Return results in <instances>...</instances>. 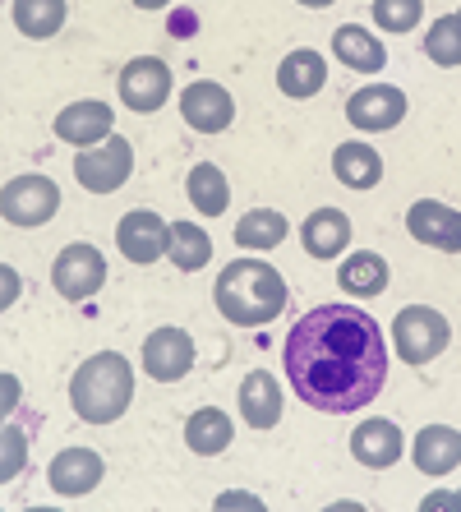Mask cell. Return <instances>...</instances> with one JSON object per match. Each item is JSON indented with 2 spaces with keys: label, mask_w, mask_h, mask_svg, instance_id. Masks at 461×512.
Returning a JSON list of instances; mask_svg holds the SVG:
<instances>
[{
  "label": "cell",
  "mask_w": 461,
  "mask_h": 512,
  "mask_svg": "<svg viewBox=\"0 0 461 512\" xmlns=\"http://www.w3.org/2000/svg\"><path fill=\"white\" fill-rule=\"evenodd\" d=\"M411 457L425 476H448L452 466H461V429L425 425L420 439H415V448H411Z\"/></svg>",
  "instance_id": "obj_18"
},
{
  "label": "cell",
  "mask_w": 461,
  "mask_h": 512,
  "mask_svg": "<svg viewBox=\"0 0 461 512\" xmlns=\"http://www.w3.org/2000/svg\"><path fill=\"white\" fill-rule=\"evenodd\" d=\"M139 10H162V5H171V0H134Z\"/></svg>",
  "instance_id": "obj_34"
},
{
  "label": "cell",
  "mask_w": 461,
  "mask_h": 512,
  "mask_svg": "<svg viewBox=\"0 0 461 512\" xmlns=\"http://www.w3.org/2000/svg\"><path fill=\"white\" fill-rule=\"evenodd\" d=\"M420 0H374V24L383 28V33H411L415 24H420Z\"/></svg>",
  "instance_id": "obj_30"
},
{
  "label": "cell",
  "mask_w": 461,
  "mask_h": 512,
  "mask_svg": "<svg viewBox=\"0 0 461 512\" xmlns=\"http://www.w3.org/2000/svg\"><path fill=\"white\" fill-rule=\"evenodd\" d=\"M5 443H10V453H5V480H14V471H24L28 448H24V434H14V425L5 429Z\"/></svg>",
  "instance_id": "obj_31"
},
{
  "label": "cell",
  "mask_w": 461,
  "mask_h": 512,
  "mask_svg": "<svg viewBox=\"0 0 461 512\" xmlns=\"http://www.w3.org/2000/svg\"><path fill=\"white\" fill-rule=\"evenodd\" d=\"M425 56L434 60V65H461V14H443V19H434L425 33Z\"/></svg>",
  "instance_id": "obj_29"
},
{
  "label": "cell",
  "mask_w": 461,
  "mask_h": 512,
  "mask_svg": "<svg viewBox=\"0 0 461 512\" xmlns=\"http://www.w3.org/2000/svg\"><path fill=\"white\" fill-rule=\"evenodd\" d=\"M60 208V190L47 176H14L5 190H0V213L10 227H42L51 222Z\"/></svg>",
  "instance_id": "obj_6"
},
{
  "label": "cell",
  "mask_w": 461,
  "mask_h": 512,
  "mask_svg": "<svg viewBox=\"0 0 461 512\" xmlns=\"http://www.w3.org/2000/svg\"><path fill=\"white\" fill-rule=\"evenodd\" d=\"M323 84H328V65H323L319 51H309V47L291 51L282 60V70H277V88L286 97H314Z\"/></svg>",
  "instance_id": "obj_22"
},
{
  "label": "cell",
  "mask_w": 461,
  "mask_h": 512,
  "mask_svg": "<svg viewBox=\"0 0 461 512\" xmlns=\"http://www.w3.org/2000/svg\"><path fill=\"white\" fill-rule=\"evenodd\" d=\"M171 93V70L157 56H139L120 70V102L130 111H157Z\"/></svg>",
  "instance_id": "obj_9"
},
{
  "label": "cell",
  "mask_w": 461,
  "mask_h": 512,
  "mask_svg": "<svg viewBox=\"0 0 461 512\" xmlns=\"http://www.w3.org/2000/svg\"><path fill=\"white\" fill-rule=\"evenodd\" d=\"M47 480H51L56 494L79 499V494H88V489L102 485V457H97L93 448H65V453L51 457Z\"/></svg>",
  "instance_id": "obj_15"
},
{
  "label": "cell",
  "mask_w": 461,
  "mask_h": 512,
  "mask_svg": "<svg viewBox=\"0 0 461 512\" xmlns=\"http://www.w3.org/2000/svg\"><path fill=\"white\" fill-rule=\"evenodd\" d=\"M190 203L199 208L203 217H222L226 203H231V185H226V176L213 167V162H199V167L190 171Z\"/></svg>",
  "instance_id": "obj_27"
},
{
  "label": "cell",
  "mask_w": 461,
  "mask_h": 512,
  "mask_svg": "<svg viewBox=\"0 0 461 512\" xmlns=\"http://www.w3.org/2000/svg\"><path fill=\"white\" fill-rule=\"evenodd\" d=\"M286 240V217L272 208H254L236 222V245L240 250H277Z\"/></svg>",
  "instance_id": "obj_26"
},
{
  "label": "cell",
  "mask_w": 461,
  "mask_h": 512,
  "mask_svg": "<svg viewBox=\"0 0 461 512\" xmlns=\"http://www.w3.org/2000/svg\"><path fill=\"white\" fill-rule=\"evenodd\" d=\"M213 300H217V310H222L226 323H236V328H259V323H272L286 310V282L272 263L236 259L217 273Z\"/></svg>",
  "instance_id": "obj_2"
},
{
  "label": "cell",
  "mask_w": 461,
  "mask_h": 512,
  "mask_svg": "<svg viewBox=\"0 0 461 512\" xmlns=\"http://www.w3.org/2000/svg\"><path fill=\"white\" fill-rule=\"evenodd\" d=\"M392 342H397V356L406 365H429L434 356H443L452 342L448 319L429 305H406L397 319H392Z\"/></svg>",
  "instance_id": "obj_4"
},
{
  "label": "cell",
  "mask_w": 461,
  "mask_h": 512,
  "mask_svg": "<svg viewBox=\"0 0 461 512\" xmlns=\"http://www.w3.org/2000/svg\"><path fill=\"white\" fill-rule=\"evenodd\" d=\"M111 125H116V111L107 102H74V107H65L56 116V139L93 148V143L111 139Z\"/></svg>",
  "instance_id": "obj_16"
},
{
  "label": "cell",
  "mask_w": 461,
  "mask_h": 512,
  "mask_svg": "<svg viewBox=\"0 0 461 512\" xmlns=\"http://www.w3.org/2000/svg\"><path fill=\"white\" fill-rule=\"evenodd\" d=\"M425 508H461V494H429Z\"/></svg>",
  "instance_id": "obj_32"
},
{
  "label": "cell",
  "mask_w": 461,
  "mask_h": 512,
  "mask_svg": "<svg viewBox=\"0 0 461 512\" xmlns=\"http://www.w3.org/2000/svg\"><path fill=\"white\" fill-rule=\"evenodd\" d=\"M406 453V439H402V429L392 425V420L374 416L365 420V425L351 434V457L360 466H374V471H383V466H397Z\"/></svg>",
  "instance_id": "obj_14"
},
{
  "label": "cell",
  "mask_w": 461,
  "mask_h": 512,
  "mask_svg": "<svg viewBox=\"0 0 461 512\" xmlns=\"http://www.w3.org/2000/svg\"><path fill=\"white\" fill-rule=\"evenodd\" d=\"M65 24V0H14V28L24 37H56Z\"/></svg>",
  "instance_id": "obj_28"
},
{
  "label": "cell",
  "mask_w": 461,
  "mask_h": 512,
  "mask_svg": "<svg viewBox=\"0 0 461 512\" xmlns=\"http://www.w3.org/2000/svg\"><path fill=\"white\" fill-rule=\"evenodd\" d=\"M332 56L342 60V65H351V70H360V74H379L383 60H388V51H383V42L379 37H369L365 28L342 24L337 33H332Z\"/></svg>",
  "instance_id": "obj_21"
},
{
  "label": "cell",
  "mask_w": 461,
  "mask_h": 512,
  "mask_svg": "<svg viewBox=\"0 0 461 512\" xmlns=\"http://www.w3.org/2000/svg\"><path fill=\"white\" fill-rule=\"evenodd\" d=\"M166 259L176 263L180 273H199L203 263L213 259V240H208V231L194 227V222H171V231H166Z\"/></svg>",
  "instance_id": "obj_23"
},
{
  "label": "cell",
  "mask_w": 461,
  "mask_h": 512,
  "mask_svg": "<svg viewBox=\"0 0 461 512\" xmlns=\"http://www.w3.org/2000/svg\"><path fill=\"white\" fill-rule=\"evenodd\" d=\"M143 370L153 374L157 383H176L194 370V342L190 333H180V328H157L148 333L143 342Z\"/></svg>",
  "instance_id": "obj_11"
},
{
  "label": "cell",
  "mask_w": 461,
  "mask_h": 512,
  "mask_svg": "<svg viewBox=\"0 0 461 512\" xmlns=\"http://www.w3.org/2000/svg\"><path fill=\"white\" fill-rule=\"evenodd\" d=\"M402 116H406V93L392 84H369L346 97V120H351L355 130L379 134V130L402 125Z\"/></svg>",
  "instance_id": "obj_8"
},
{
  "label": "cell",
  "mask_w": 461,
  "mask_h": 512,
  "mask_svg": "<svg viewBox=\"0 0 461 512\" xmlns=\"http://www.w3.org/2000/svg\"><path fill=\"white\" fill-rule=\"evenodd\" d=\"M406 231H411L420 245H434V250H448V254L461 250V213L457 208H448V203H438V199L411 203V213H406Z\"/></svg>",
  "instance_id": "obj_12"
},
{
  "label": "cell",
  "mask_w": 461,
  "mask_h": 512,
  "mask_svg": "<svg viewBox=\"0 0 461 512\" xmlns=\"http://www.w3.org/2000/svg\"><path fill=\"white\" fill-rule=\"evenodd\" d=\"M300 5H309V10H328L332 0H300Z\"/></svg>",
  "instance_id": "obj_35"
},
{
  "label": "cell",
  "mask_w": 461,
  "mask_h": 512,
  "mask_svg": "<svg viewBox=\"0 0 461 512\" xmlns=\"http://www.w3.org/2000/svg\"><path fill=\"white\" fill-rule=\"evenodd\" d=\"M130 167H134V148H130V139H116V134L93 143V148H83V153L74 157V176H79V185L88 194L120 190V185L130 180Z\"/></svg>",
  "instance_id": "obj_5"
},
{
  "label": "cell",
  "mask_w": 461,
  "mask_h": 512,
  "mask_svg": "<svg viewBox=\"0 0 461 512\" xmlns=\"http://www.w3.org/2000/svg\"><path fill=\"white\" fill-rule=\"evenodd\" d=\"M134 402V370L116 351H97L74 370L70 379V406L88 425H111L130 411Z\"/></svg>",
  "instance_id": "obj_3"
},
{
  "label": "cell",
  "mask_w": 461,
  "mask_h": 512,
  "mask_svg": "<svg viewBox=\"0 0 461 512\" xmlns=\"http://www.w3.org/2000/svg\"><path fill=\"white\" fill-rule=\"evenodd\" d=\"M300 240H305V250L314 254V259H337V254L351 245V217L337 213V208H319V213L305 217Z\"/></svg>",
  "instance_id": "obj_19"
},
{
  "label": "cell",
  "mask_w": 461,
  "mask_h": 512,
  "mask_svg": "<svg viewBox=\"0 0 461 512\" xmlns=\"http://www.w3.org/2000/svg\"><path fill=\"white\" fill-rule=\"evenodd\" d=\"M166 222L157 213H148V208H134V213L120 217V227H116V245L120 254L130 263H157L166 254Z\"/></svg>",
  "instance_id": "obj_13"
},
{
  "label": "cell",
  "mask_w": 461,
  "mask_h": 512,
  "mask_svg": "<svg viewBox=\"0 0 461 512\" xmlns=\"http://www.w3.org/2000/svg\"><path fill=\"white\" fill-rule=\"evenodd\" d=\"M337 286H342L346 296H379L383 286H388V263L374 250L351 254V259L337 268Z\"/></svg>",
  "instance_id": "obj_24"
},
{
  "label": "cell",
  "mask_w": 461,
  "mask_h": 512,
  "mask_svg": "<svg viewBox=\"0 0 461 512\" xmlns=\"http://www.w3.org/2000/svg\"><path fill=\"white\" fill-rule=\"evenodd\" d=\"M282 365L305 406L346 416L379 397L388 379V342L374 314L355 305H314L286 337Z\"/></svg>",
  "instance_id": "obj_1"
},
{
  "label": "cell",
  "mask_w": 461,
  "mask_h": 512,
  "mask_svg": "<svg viewBox=\"0 0 461 512\" xmlns=\"http://www.w3.org/2000/svg\"><path fill=\"white\" fill-rule=\"evenodd\" d=\"M185 443L203 457H217L226 443H231V416H226V411H213V406L194 411V416L185 420Z\"/></svg>",
  "instance_id": "obj_25"
},
{
  "label": "cell",
  "mask_w": 461,
  "mask_h": 512,
  "mask_svg": "<svg viewBox=\"0 0 461 512\" xmlns=\"http://www.w3.org/2000/svg\"><path fill=\"white\" fill-rule=\"evenodd\" d=\"M51 282H56V291L65 300H88L107 282V259L97 254V245H79V240H74V245H65V250L56 254Z\"/></svg>",
  "instance_id": "obj_7"
},
{
  "label": "cell",
  "mask_w": 461,
  "mask_h": 512,
  "mask_svg": "<svg viewBox=\"0 0 461 512\" xmlns=\"http://www.w3.org/2000/svg\"><path fill=\"white\" fill-rule=\"evenodd\" d=\"M180 116H185V125L199 134H222L226 125L236 120V102H231V93H226L222 84L199 79V84H190L180 93Z\"/></svg>",
  "instance_id": "obj_10"
},
{
  "label": "cell",
  "mask_w": 461,
  "mask_h": 512,
  "mask_svg": "<svg viewBox=\"0 0 461 512\" xmlns=\"http://www.w3.org/2000/svg\"><path fill=\"white\" fill-rule=\"evenodd\" d=\"M236 503H245V508H259V499H249V494H226L222 508H236Z\"/></svg>",
  "instance_id": "obj_33"
},
{
  "label": "cell",
  "mask_w": 461,
  "mask_h": 512,
  "mask_svg": "<svg viewBox=\"0 0 461 512\" xmlns=\"http://www.w3.org/2000/svg\"><path fill=\"white\" fill-rule=\"evenodd\" d=\"M240 420L249 429H272L282 420V388L268 370H249V379L240 383Z\"/></svg>",
  "instance_id": "obj_17"
},
{
  "label": "cell",
  "mask_w": 461,
  "mask_h": 512,
  "mask_svg": "<svg viewBox=\"0 0 461 512\" xmlns=\"http://www.w3.org/2000/svg\"><path fill=\"white\" fill-rule=\"evenodd\" d=\"M332 176L342 180L346 190H374L383 176V157L369 148V143H342L337 153H332Z\"/></svg>",
  "instance_id": "obj_20"
}]
</instances>
